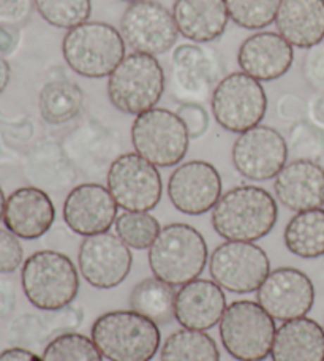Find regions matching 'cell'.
Returning a JSON list of instances; mask_svg holds the SVG:
<instances>
[{
    "label": "cell",
    "mask_w": 324,
    "mask_h": 361,
    "mask_svg": "<svg viewBox=\"0 0 324 361\" xmlns=\"http://www.w3.org/2000/svg\"><path fill=\"white\" fill-rule=\"evenodd\" d=\"M211 221L216 233L226 241L255 243L274 230L278 206L263 187L237 185L222 193Z\"/></svg>",
    "instance_id": "obj_1"
},
{
    "label": "cell",
    "mask_w": 324,
    "mask_h": 361,
    "mask_svg": "<svg viewBox=\"0 0 324 361\" xmlns=\"http://www.w3.org/2000/svg\"><path fill=\"white\" fill-rule=\"evenodd\" d=\"M207 263L209 250L204 236L189 224L166 225L149 249L154 276L173 287L198 279Z\"/></svg>",
    "instance_id": "obj_2"
},
{
    "label": "cell",
    "mask_w": 324,
    "mask_h": 361,
    "mask_svg": "<svg viewBox=\"0 0 324 361\" xmlns=\"http://www.w3.org/2000/svg\"><path fill=\"white\" fill-rule=\"evenodd\" d=\"M90 336L109 361H151L161 343L158 325L133 309L101 314Z\"/></svg>",
    "instance_id": "obj_3"
},
{
    "label": "cell",
    "mask_w": 324,
    "mask_h": 361,
    "mask_svg": "<svg viewBox=\"0 0 324 361\" xmlns=\"http://www.w3.org/2000/svg\"><path fill=\"white\" fill-rule=\"evenodd\" d=\"M21 282L30 305L46 312L71 306L80 292L77 268L57 250H38L24 260Z\"/></svg>",
    "instance_id": "obj_4"
},
{
    "label": "cell",
    "mask_w": 324,
    "mask_h": 361,
    "mask_svg": "<svg viewBox=\"0 0 324 361\" xmlns=\"http://www.w3.org/2000/svg\"><path fill=\"white\" fill-rule=\"evenodd\" d=\"M62 54L67 66L84 78H105L125 57V42L111 24L87 21L65 34Z\"/></svg>",
    "instance_id": "obj_5"
},
{
    "label": "cell",
    "mask_w": 324,
    "mask_h": 361,
    "mask_svg": "<svg viewBox=\"0 0 324 361\" xmlns=\"http://www.w3.org/2000/svg\"><path fill=\"white\" fill-rule=\"evenodd\" d=\"M165 85V70L157 57L132 53L108 76V97L120 113L139 116L157 106Z\"/></svg>",
    "instance_id": "obj_6"
},
{
    "label": "cell",
    "mask_w": 324,
    "mask_h": 361,
    "mask_svg": "<svg viewBox=\"0 0 324 361\" xmlns=\"http://www.w3.org/2000/svg\"><path fill=\"white\" fill-rule=\"evenodd\" d=\"M220 339L237 361H264L275 338V320L258 301L239 300L226 306L220 320Z\"/></svg>",
    "instance_id": "obj_7"
},
{
    "label": "cell",
    "mask_w": 324,
    "mask_h": 361,
    "mask_svg": "<svg viewBox=\"0 0 324 361\" xmlns=\"http://www.w3.org/2000/svg\"><path fill=\"white\" fill-rule=\"evenodd\" d=\"M190 140L184 122L170 109L152 108L133 121L132 143L136 154L160 169H171L182 162Z\"/></svg>",
    "instance_id": "obj_8"
},
{
    "label": "cell",
    "mask_w": 324,
    "mask_h": 361,
    "mask_svg": "<svg viewBox=\"0 0 324 361\" xmlns=\"http://www.w3.org/2000/svg\"><path fill=\"white\" fill-rule=\"evenodd\" d=\"M211 106L218 126L241 135L264 119L268 95L258 80L244 72H235L226 75L213 89Z\"/></svg>",
    "instance_id": "obj_9"
},
{
    "label": "cell",
    "mask_w": 324,
    "mask_h": 361,
    "mask_svg": "<svg viewBox=\"0 0 324 361\" xmlns=\"http://www.w3.org/2000/svg\"><path fill=\"white\" fill-rule=\"evenodd\" d=\"M209 273L226 292L247 295L261 287L270 273V260L255 243L225 241L209 257Z\"/></svg>",
    "instance_id": "obj_10"
},
{
    "label": "cell",
    "mask_w": 324,
    "mask_h": 361,
    "mask_svg": "<svg viewBox=\"0 0 324 361\" xmlns=\"http://www.w3.org/2000/svg\"><path fill=\"white\" fill-rule=\"evenodd\" d=\"M108 189L124 211L151 212L163 193L160 171L139 154L127 152L116 157L106 175Z\"/></svg>",
    "instance_id": "obj_11"
},
{
    "label": "cell",
    "mask_w": 324,
    "mask_h": 361,
    "mask_svg": "<svg viewBox=\"0 0 324 361\" xmlns=\"http://www.w3.org/2000/svg\"><path fill=\"white\" fill-rule=\"evenodd\" d=\"M173 92L180 103H203L225 78L222 56L198 43L179 44L171 54Z\"/></svg>",
    "instance_id": "obj_12"
},
{
    "label": "cell",
    "mask_w": 324,
    "mask_h": 361,
    "mask_svg": "<svg viewBox=\"0 0 324 361\" xmlns=\"http://www.w3.org/2000/svg\"><path fill=\"white\" fill-rule=\"evenodd\" d=\"M119 32L135 53L151 56L173 49L180 35L173 11L157 0L130 4L120 18Z\"/></svg>",
    "instance_id": "obj_13"
},
{
    "label": "cell",
    "mask_w": 324,
    "mask_h": 361,
    "mask_svg": "<svg viewBox=\"0 0 324 361\" xmlns=\"http://www.w3.org/2000/svg\"><path fill=\"white\" fill-rule=\"evenodd\" d=\"M288 143L269 126H256L241 133L232 146V164L239 175L250 180L274 179L288 164Z\"/></svg>",
    "instance_id": "obj_14"
},
{
    "label": "cell",
    "mask_w": 324,
    "mask_h": 361,
    "mask_svg": "<svg viewBox=\"0 0 324 361\" xmlns=\"http://www.w3.org/2000/svg\"><path fill=\"white\" fill-rule=\"evenodd\" d=\"M132 263V250L109 231L84 238L77 252L80 273L89 286L100 290L120 286L128 277Z\"/></svg>",
    "instance_id": "obj_15"
},
{
    "label": "cell",
    "mask_w": 324,
    "mask_h": 361,
    "mask_svg": "<svg viewBox=\"0 0 324 361\" xmlns=\"http://www.w3.org/2000/svg\"><path fill=\"white\" fill-rule=\"evenodd\" d=\"M315 295L313 282L304 271L282 267L270 271L256 298L272 319L287 322L306 317L315 305Z\"/></svg>",
    "instance_id": "obj_16"
},
{
    "label": "cell",
    "mask_w": 324,
    "mask_h": 361,
    "mask_svg": "<svg viewBox=\"0 0 324 361\" xmlns=\"http://www.w3.org/2000/svg\"><path fill=\"white\" fill-rule=\"evenodd\" d=\"M168 197L174 208L187 216H203L222 197V176L204 160L180 164L168 179Z\"/></svg>",
    "instance_id": "obj_17"
},
{
    "label": "cell",
    "mask_w": 324,
    "mask_h": 361,
    "mask_svg": "<svg viewBox=\"0 0 324 361\" xmlns=\"http://www.w3.org/2000/svg\"><path fill=\"white\" fill-rule=\"evenodd\" d=\"M119 206L108 187L86 183L73 187L63 202V222L73 233L92 236L109 231L118 219Z\"/></svg>",
    "instance_id": "obj_18"
},
{
    "label": "cell",
    "mask_w": 324,
    "mask_h": 361,
    "mask_svg": "<svg viewBox=\"0 0 324 361\" xmlns=\"http://www.w3.org/2000/svg\"><path fill=\"white\" fill-rule=\"evenodd\" d=\"M293 61V47L278 32H256L245 38L237 51L239 67L259 82L282 78Z\"/></svg>",
    "instance_id": "obj_19"
},
{
    "label": "cell",
    "mask_w": 324,
    "mask_h": 361,
    "mask_svg": "<svg viewBox=\"0 0 324 361\" xmlns=\"http://www.w3.org/2000/svg\"><path fill=\"white\" fill-rule=\"evenodd\" d=\"M54 221V203L43 189L19 187L6 198L4 211L5 228L19 240H38L48 233Z\"/></svg>",
    "instance_id": "obj_20"
},
{
    "label": "cell",
    "mask_w": 324,
    "mask_h": 361,
    "mask_svg": "<svg viewBox=\"0 0 324 361\" xmlns=\"http://www.w3.org/2000/svg\"><path fill=\"white\" fill-rule=\"evenodd\" d=\"M226 306L223 288L216 281L198 277L177 290L174 319L182 328L207 331L220 324Z\"/></svg>",
    "instance_id": "obj_21"
},
{
    "label": "cell",
    "mask_w": 324,
    "mask_h": 361,
    "mask_svg": "<svg viewBox=\"0 0 324 361\" xmlns=\"http://www.w3.org/2000/svg\"><path fill=\"white\" fill-rule=\"evenodd\" d=\"M274 192L278 202L289 211L323 208L324 169L313 160H291L275 176Z\"/></svg>",
    "instance_id": "obj_22"
},
{
    "label": "cell",
    "mask_w": 324,
    "mask_h": 361,
    "mask_svg": "<svg viewBox=\"0 0 324 361\" xmlns=\"http://www.w3.org/2000/svg\"><path fill=\"white\" fill-rule=\"evenodd\" d=\"M274 23L293 48L316 47L324 40V0H282Z\"/></svg>",
    "instance_id": "obj_23"
},
{
    "label": "cell",
    "mask_w": 324,
    "mask_h": 361,
    "mask_svg": "<svg viewBox=\"0 0 324 361\" xmlns=\"http://www.w3.org/2000/svg\"><path fill=\"white\" fill-rule=\"evenodd\" d=\"M173 16L179 34L198 44L216 42L231 19L225 0H176Z\"/></svg>",
    "instance_id": "obj_24"
},
{
    "label": "cell",
    "mask_w": 324,
    "mask_h": 361,
    "mask_svg": "<svg viewBox=\"0 0 324 361\" xmlns=\"http://www.w3.org/2000/svg\"><path fill=\"white\" fill-rule=\"evenodd\" d=\"M272 361H324V328L309 317L287 320L277 328Z\"/></svg>",
    "instance_id": "obj_25"
},
{
    "label": "cell",
    "mask_w": 324,
    "mask_h": 361,
    "mask_svg": "<svg viewBox=\"0 0 324 361\" xmlns=\"http://www.w3.org/2000/svg\"><path fill=\"white\" fill-rule=\"evenodd\" d=\"M285 246L299 259L313 260L324 255V209L296 212L283 233Z\"/></svg>",
    "instance_id": "obj_26"
},
{
    "label": "cell",
    "mask_w": 324,
    "mask_h": 361,
    "mask_svg": "<svg viewBox=\"0 0 324 361\" xmlns=\"http://www.w3.org/2000/svg\"><path fill=\"white\" fill-rule=\"evenodd\" d=\"M84 106L82 89L73 81L54 80L40 90L38 108L42 118L51 126H62L80 116Z\"/></svg>",
    "instance_id": "obj_27"
},
{
    "label": "cell",
    "mask_w": 324,
    "mask_h": 361,
    "mask_svg": "<svg viewBox=\"0 0 324 361\" xmlns=\"http://www.w3.org/2000/svg\"><path fill=\"white\" fill-rule=\"evenodd\" d=\"M176 293L173 286L158 277H147L133 287L130 306L135 312L154 320L157 325H168L174 320Z\"/></svg>",
    "instance_id": "obj_28"
},
{
    "label": "cell",
    "mask_w": 324,
    "mask_h": 361,
    "mask_svg": "<svg viewBox=\"0 0 324 361\" xmlns=\"http://www.w3.org/2000/svg\"><path fill=\"white\" fill-rule=\"evenodd\" d=\"M160 361H220V350L206 331L180 328L165 339Z\"/></svg>",
    "instance_id": "obj_29"
},
{
    "label": "cell",
    "mask_w": 324,
    "mask_h": 361,
    "mask_svg": "<svg viewBox=\"0 0 324 361\" xmlns=\"http://www.w3.org/2000/svg\"><path fill=\"white\" fill-rule=\"evenodd\" d=\"M116 235L124 241L130 249L146 250L151 249L161 231L160 222L151 212L124 211L118 216L114 224Z\"/></svg>",
    "instance_id": "obj_30"
},
{
    "label": "cell",
    "mask_w": 324,
    "mask_h": 361,
    "mask_svg": "<svg viewBox=\"0 0 324 361\" xmlns=\"http://www.w3.org/2000/svg\"><path fill=\"white\" fill-rule=\"evenodd\" d=\"M101 352L92 338L81 333H62L49 341L43 350V361H103Z\"/></svg>",
    "instance_id": "obj_31"
},
{
    "label": "cell",
    "mask_w": 324,
    "mask_h": 361,
    "mask_svg": "<svg viewBox=\"0 0 324 361\" xmlns=\"http://www.w3.org/2000/svg\"><path fill=\"white\" fill-rule=\"evenodd\" d=\"M35 10L57 29H73L89 21L92 0H35Z\"/></svg>",
    "instance_id": "obj_32"
},
{
    "label": "cell",
    "mask_w": 324,
    "mask_h": 361,
    "mask_svg": "<svg viewBox=\"0 0 324 361\" xmlns=\"http://www.w3.org/2000/svg\"><path fill=\"white\" fill-rule=\"evenodd\" d=\"M230 18L239 27L261 30L275 21L282 0H225Z\"/></svg>",
    "instance_id": "obj_33"
},
{
    "label": "cell",
    "mask_w": 324,
    "mask_h": 361,
    "mask_svg": "<svg viewBox=\"0 0 324 361\" xmlns=\"http://www.w3.org/2000/svg\"><path fill=\"white\" fill-rule=\"evenodd\" d=\"M288 151L296 159L318 162L324 154V133L316 126L306 121L293 124L289 130Z\"/></svg>",
    "instance_id": "obj_34"
},
{
    "label": "cell",
    "mask_w": 324,
    "mask_h": 361,
    "mask_svg": "<svg viewBox=\"0 0 324 361\" xmlns=\"http://www.w3.org/2000/svg\"><path fill=\"white\" fill-rule=\"evenodd\" d=\"M21 265H24L21 241L10 230L0 228V274L16 273Z\"/></svg>",
    "instance_id": "obj_35"
},
{
    "label": "cell",
    "mask_w": 324,
    "mask_h": 361,
    "mask_svg": "<svg viewBox=\"0 0 324 361\" xmlns=\"http://www.w3.org/2000/svg\"><path fill=\"white\" fill-rule=\"evenodd\" d=\"M301 68L307 85L315 92L324 95V42L307 49Z\"/></svg>",
    "instance_id": "obj_36"
},
{
    "label": "cell",
    "mask_w": 324,
    "mask_h": 361,
    "mask_svg": "<svg viewBox=\"0 0 324 361\" xmlns=\"http://www.w3.org/2000/svg\"><path fill=\"white\" fill-rule=\"evenodd\" d=\"M34 8L35 0H0V27H23Z\"/></svg>",
    "instance_id": "obj_37"
},
{
    "label": "cell",
    "mask_w": 324,
    "mask_h": 361,
    "mask_svg": "<svg viewBox=\"0 0 324 361\" xmlns=\"http://www.w3.org/2000/svg\"><path fill=\"white\" fill-rule=\"evenodd\" d=\"M176 113L184 122L192 140L203 137L209 127V114L201 103H180Z\"/></svg>",
    "instance_id": "obj_38"
},
{
    "label": "cell",
    "mask_w": 324,
    "mask_h": 361,
    "mask_svg": "<svg viewBox=\"0 0 324 361\" xmlns=\"http://www.w3.org/2000/svg\"><path fill=\"white\" fill-rule=\"evenodd\" d=\"M307 111L309 106L299 95L285 94L278 99L277 113L283 121L291 122V124H297V122L304 121V116H306Z\"/></svg>",
    "instance_id": "obj_39"
},
{
    "label": "cell",
    "mask_w": 324,
    "mask_h": 361,
    "mask_svg": "<svg viewBox=\"0 0 324 361\" xmlns=\"http://www.w3.org/2000/svg\"><path fill=\"white\" fill-rule=\"evenodd\" d=\"M19 43V29L0 27V54H11Z\"/></svg>",
    "instance_id": "obj_40"
},
{
    "label": "cell",
    "mask_w": 324,
    "mask_h": 361,
    "mask_svg": "<svg viewBox=\"0 0 324 361\" xmlns=\"http://www.w3.org/2000/svg\"><path fill=\"white\" fill-rule=\"evenodd\" d=\"M0 361H43L35 352L24 347H11L0 353Z\"/></svg>",
    "instance_id": "obj_41"
},
{
    "label": "cell",
    "mask_w": 324,
    "mask_h": 361,
    "mask_svg": "<svg viewBox=\"0 0 324 361\" xmlns=\"http://www.w3.org/2000/svg\"><path fill=\"white\" fill-rule=\"evenodd\" d=\"M320 95V94H318ZM310 118H312L313 124L316 127H323L324 128V95L316 97L312 102H310L309 105V111Z\"/></svg>",
    "instance_id": "obj_42"
},
{
    "label": "cell",
    "mask_w": 324,
    "mask_h": 361,
    "mask_svg": "<svg viewBox=\"0 0 324 361\" xmlns=\"http://www.w3.org/2000/svg\"><path fill=\"white\" fill-rule=\"evenodd\" d=\"M11 80V67L8 61L5 59V56L0 54V95L5 92V89L8 87V82Z\"/></svg>",
    "instance_id": "obj_43"
},
{
    "label": "cell",
    "mask_w": 324,
    "mask_h": 361,
    "mask_svg": "<svg viewBox=\"0 0 324 361\" xmlns=\"http://www.w3.org/2000/svg\"><path fill=\"white\" fill-rule=\"evenodd\" d=\"M5 203H6L5 193H4V190H2V187H0V221H4V211H5Z\"/></svg>",
    "instance_id": "obj_44"
},
{
    "label": "cell",
    "mask_w": 324,
    "mask_h": 361,
    "mask_svg": "<svg viewBox=\"0 0 324 361\" xmlns=\"http://www.w3.org/2000/svg\"><path fill=\"white\" fill-rule=\"evenodd\" d=\"M122 2H128V4H135V2H141V0H122Z\"/></svg>",
    "instance_id": "obj_45"
},
{
    "label": "cell",
    "mask_w": 324,
    "mask_h": 361,
    "mask_svg": "<svg viewBox=\"0 0 324 361\" xmlns=\"http://www.w3.org/2000/svg\"><path fill=\"white\" fill-rule=\"evenodd\" d=\"M323 42H324V40H323Z\"/></svg>",
    "instance_id": "obj_46"
},
{
    "label": "cell",
    "mask_w": 324,
    "mask_h": 361,
    "mask_svg": "<svg viewBox=\"0 0 324 361\" xmlns=\"http://www.w3.org/2000/svg\"><path fill=\"white\" fill-rule=\"evenodd\" d=\"M323 328H324V326H323Z\"/></svg>",
    "instance_id": "obj_47"
}]
</instances>
